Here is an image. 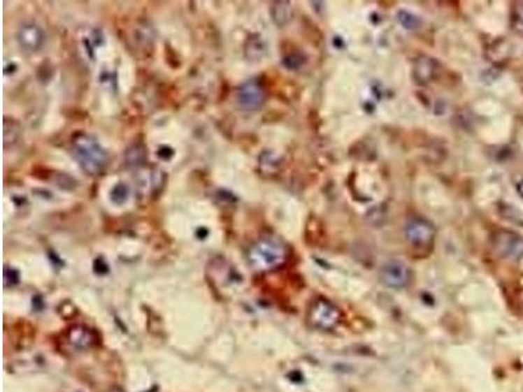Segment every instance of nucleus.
I'll return each mask as SVG.
<instances>
[{
  "label": "nucleus",
  "mask_w": 523,
  "mask_h": 392,
  "mask_svg": "<svg viewBox=\"0 0 523 392\" xmlns=\"http://www.w3.org/2000/svg\"><path fill=\"white\" fill-rule=\"evenodd\" d=\"M72 154L83 170L99 175L109 164V153L91 135L80 133L72 141Z\"/></svg>",
  "instance_id": "f257e3e1"
},
{
  "label": "nucleus",
  "mask_w": 523,
  "mask_h": 392,
  "mask_svg": "<svg viewBox=\"0 0 523 392\" xmlns=\"http://www.w3.org/2000/svg\"><path fill=\"white\" fill-rule=\"evenodd\" d=\"M287 247L282 242L271 238L257 242L248 252V261L258 271H271L280 267L287 261Z\"/></svg>",
  "instance_id": "f03ea898"
},
{
  "label": "nucleus",
  "mask_w": 523,
  "mask_h": 392,
  "mask_svg": "<svg viewBox=\"0 0 523 392\" xmlns=\"http://www.w3.org/2000/svg\"><path fill=\"white\" fill-rule=\"evenodd\" d=\"M341 319V312L338 307L327 300H317L309 312V321L315 328L331 330Z\"/></svg>",
  "instance_id": "7ed1b4c3"
},
{
  "label": "nucleus",
  "mask_w": 523,
  "mask_h": 392,
  "mask_svg": "<svg viewBox=\"0 0 523 392\" xmlns=\"http://www.w3.org/2000/svg\"><path fill=\"white\" fill-rule=\"evenodd\" d=\"M238 108L245 111H257L261 109L266 101V93L258 80L243 82L236 94Z\"/></svg>",
  "instance_id": "20e7f679"
},
{
  "label": "nucleus",
  "mask_w": 523,
  "mask_h": 392,
  "mask_svg": "<svg viewBox=\"0 0 523 392\" xmlns=\"http://www.w3.org/2000/svg\"><path fill=\"white\" fill-rule=\"evenodd\" d=\"M16 40L21 50L28 54H34L43 48L46 37H45V31H42L38 25L33 22H27V24H22L19 28L17 34H16Z\"/></svg>",
  "instance_id": "39448f33"
},
{
  "label": "nucleus",
  "mask_w": 523,
  "mask_h": 392,
  "mask_svg": "<svg viewBox=\"0 0 523 392\" xmlns=\"http://www.w3.org/2000/svg\"><path fill=\"white\" fill-rule=\"evenodd\" d=\"M411 279V273L403 261H392L386 263L381 270V280L385 285L394 288V289H401L406 286Z\"/></svg>",
  "instance_id": "423d86ee"
},
{
  "label": "nucleus",
  "mask_w": 523,
  "mask_h": 392,
  "mask_svg": "<svg viewBox=\"0 0 523 392\" xmlns=\"http://www.w3.org/2000/svg\"><path fill=\"white\" fill-rule=\"evenodd\" d=\"M406 237L415 247H425L432 243L434 228L424 219H413L406 228Z\"/></svg>",
  "instance_id": "0eeeda50"
},
{
  "label": "nucleus",
  "mask_w": 523,
  "mask_h": 392,
  "mask_svg": "<svg viewBox=\"0 0 523 392\" xmlns=\"http://www.w3.org/2000/svg\"><path fill=\"white\" fill-rule=\"evenodd\" d=\"M497 252L505 258L518 259L523 255V240L510 231H501L497 234V240L494 243Z\"/></svg>",
  "instance_id": "6e6552de"
},
{
  "label": "nucleus",
  "mask_w": 523,
  "mask_h": 392,
  "mask_svg": "<svg viewBox=\"0 0 523 392\" xmlns=\"http://www.w3.org/2000/svg\"><path fill=\"white\" fill-rule=\"evenodd\" d=\"M66 342L75 351H88L96 342L94 332L84 326H73L66 333Z\"/></svg>",
  "instance_id": "1a4fd4ad"
},
{
  "label": "nucleus",
  "mask_w": 523,
  "mask_h": 392,
  "mask_svg": "<svg viewBox=\"0 0 523 392\" xmlns=\"http://www.w3.org/2000/svg\"><path fill=\"white\" fill-rule=\"evenodd\" d=\"M272 17L278 25H285L292 19V7L288 1L275 3L272 7Z\"/></svg>",
  "instance_id": "9d476101"
},
{
  "label": "nucleus",
  "mask_w": 523,
  "mask_h": 392,
  "mask_svg": "<svg viewBox=\"0 0 523 392\" xmlns=\"http://www.w3.org/2000/svg\"><path fill=\"white\" fill-rule=\"evenodd\" d=\"M129 196H130V189L123 182L118 183L117 186H114L113 190H111L110 198L114 204H118V205L124 204L129 199Z\"/></svg>",
  "instance_id": "9b49d317"
},
{
  "label": "nucleus",
  "mask_w": 523,
  "mask_h": 392,
  "mask_svg": "<svg viewBox=\"0 0 523 392\" xmlns=\"http://www.w3.org/2000/svg\"><path fill=\"white\" fill-rule=\"evenodd\" d=\"M512 25L513 29L523 34V1L515 3L512 12Z\"/></svg>",
  "instance_id": "f8f14e48"
},
{
  "label": "nucleus",
  "mask_w": 523,
  "mask_h": 392,
  "mask_svg": "<svg viewBox=\"0 0 523 392\" xmlns=\"http://www.w3.org/2000/svg\"><path fill=\"white\" fill-rule=\"evenodd\" d=\"M399 21L402 22L403 25H406L404 28H407V29H415L420 24V21L416 16H413L411 13H407V12H399Z\"/></svg>",
  "instance_id": "ddd939ff"
},
{
  "label": "nucleus",
  "mask_w": 523,
  "mask_h": 392,
  "mask_svg": "<svg viewBox=\"0 0 523 392\" xmlns=\"http://www.w3.org/2000/svg\"><path fill=\"white\" fill-rule=\"evenodd\" d=\"M10 279V285H15V282H12V280H15L16 282H19V275H17V272L15 271V270H12V268H6L4 270V282H8V280Z\"/></svg>",
  "instance_id": "4468645a"
},
{
  "label": "nucleus",
  "mask_w": 523,
  "mask_h": 392,
  "mask_svg": "<svg viewBox=\"0 0 523 392\" xmlns=\"http://www.w3.org/2000/svg\"><path fill=\"white\" fill-rule=\"evenodd\" d=\"M517 190H518L520 195L523 198V180L521 182H518V184H517Z\"/></svg>",
  "instance_id": "2eb2a0df"
}]
</instances>
